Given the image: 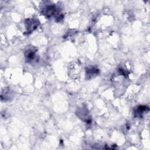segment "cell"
I'll return each instance as SVG.
<instances>
[{"label": "cell", "mask_w": 150, "mask_h": 150, "mask_svg": "<svg viewBox=\"0 0 150 150\" xmlns=\"http://www.w3.org/2000/svg\"><path fill=\"white\" fill-rule=\"evenodd\" d=\"M42 13L43 15H45L46 18H50L52 16H54L56 19H59L61 20L62 17L59 9L54 5H47L45 6L42 9Z\"/></svg>", "instance_id": "cell-1"}, {"label": "cell", "mask_w": 150, "mask_h": 150, "mask_svg": "<svg viewBox=\"0 0 150 150\" xmlns=\"http://www.w3.org/2000/svg\"><path fill=\"white\" fill-rule=\"evenodd\" d=\"M86 71L87 73V75L91 76V75H94V74H97L98 72V70L93 67H91V68L87 69Z\"/></svg>", "instance_id": "cell-5"}, {"label": "cell", "mask_w": 150, "mask_h": 150, "mask_svg": "<svg viewBox=\"0 0 150 150\" xmlns=\"http://www.w3.org/2000/svg\"><path fill=\"white\" fill-rule=\"evenodd\" d=\"M25 27L26 29L27 33H31L38 27L39 22L38 20L33 18L26 19L25 21Z\"/></svg>", "instance_id": "cell-2"}, {"label": "cell", "mask_w": 150, "mask_h": 150, "mask_svg": "<svg viewBox=\"0 0 150 150\" xmlns=\"http://www.w3.org/2000/svg\"><path fill=\"white\" fill-rule=\"evenodd\" d=\"M149 111V108L145 105H139L135 107L134 110L135 116L137 117H142V115Z\"/></svg>", "instance_id": "cell-4"}, {"label": "cell", "mask_w": 150, "mask_h": 150, "mask_svg": "<svg viewBox=\"0 0 150 150\" xmlns=\"http://www.w3.org/2000/svg\"><path fill=\"white\" fill-rule=\"evenodd\" d=\"M37 49L33 47V46H29L26 48L24 52L25 57L26 59V60L28 62H32L36 59V53Z\"/></svg>", "instance_id": "cell-3"}]
</instances>
